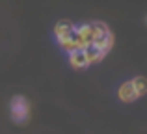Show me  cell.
<instances>
[{"instance_id":"obj_1","label":"cell","mask_w":147,"mask_h":134,"mask_svg":"<svg viewBox=\"0 0 147 134\" xmlns=\"http://www.w3.org/2000/svg\"><path fill=\"white\" fill-rule=\"evenodd\" d=\"M9 112H11V119L15 123H24L30 119V102L26 97L17 95V97L11 99L9 102Z\"/></svg>"},{"instance_id":"obj_2","label":"cell","mask_w":147,"mask_h":134,"mask_svg":"<svg viewBox=\"0 0 147 134\" xmlns=\"http://www.w3.org/2000/svg\"><path fill=\"white\" fill-rule=\"evenodd\" d=\"M71 39L75 41V45H76V48H78V51H84L88 45L93 43L91 24H80V26H75V32H73Z\"/></svg>"},{"instance_id":"obj_3","label":"cell","mask_w":147,"mask_h":134,"mask_svg":"<svg viewBox=\"0 0 147 134\" xmlns=\"http://www.w3.org/2000/svg\"><path fill=\"white\" fill-rule=\"evenodd\" d=\"M73 32H75V24H73L71 21H60L54 26V36H56L58 41L69 39V37L73 36Z\"/></svg>"},{"instance_id":"obj_4","label":"cell","mask_w":147,"mask_h":134,"mask_svg":"<svg viewBox=\"0 0 147 134\" xmlns=\"http://www.w3.org/2000/svg\"><path fill=\"white\" fill-rule=\"evenodd\" d=\"M117 97L121 99L123 102H134L136 101V91H134V88H132V82L130 80H127V82H123L121 86L117 88Z\"/></svg>"},{"instance_id":"obj_5","label":"cell","mask_w":147,"mask_h":134,"mask_svg":"<svg viewBox=\"0 0 147 134\" xmlns=\"http://www.w3.org/2000/svg\"><path fill=\"white\" fill-rule=\"evenodd\" d=\"M90 24H91V34H93V43L91 45L97 47L100 41L110 34V28L106 26V22H90Z\"/></svg>"},{"instance_id":"obj_6","label":"cell","mask_w":147,"mask_h":134,"mask_svg":"<svg viewBox=\"0 0 147 134\" xmlns=\"http://www.w3.org/2000/svg\"><path fill=\"white\" fill-rule=\"evenodd\" d=\"M84 56H86V62H88V65H91V63H99V62H102L104 60V52L102 51H99L95 45H88L86 48H84Z\"/></svg>"},{"instance_id":"obj_7","label":"cell","mask_w":147,"mask_h":134,"mask_svg":"<svg viewBox=\"0 0 147 134\" xmlns=\"http://www.w3.org/2000/svg\"><path fill=\"white\" fill-rule=\"evenodd\" d=\"M69 63H71L73 69H86V67H90V65H88V62H86V56H84L82 51L71 52V54H69Z\"/></svg>"},{"instance_id":"obj_8","label":"cell","mask_w":147,"mask_h":134,"mask_svg":"<svg viewBox=\"0 0 147 134\" xmlns=\"http://www.w3.org/2000/svg\"><path fill=\"white\" fill-rule=\"evenodd\" d=\"M132 82V88L136 91V97H144L147 93V78L145 76H136V78L130 80Z\"/></svg>"},{"instance_id":"obj_9","label":"cell","mask_w":147,"mask_h":134,"mask_svg":"<svg viewBox=\"0 0 147 134\" xmlns=\"http://www.w3.org/2000/svg\"><path fill=\"white\" fill-rule=\"evenodd\" d=\"M58 45H60V48L63 52H67V54H71V52H75V51H78L76 48V45H75V41L69 37V39H61V41H58Z\"/></svg>"},{"instance_id":"obj_10","label":"cell","mask_w":147,"mask_h":134,"mask_svg":"<svg viewBox=\"0 0 147 134\" xmlns=\"http://www.w3.org/2000/svg\"><path fill=\"white\" fill-rule=\"evenodd\" d=\"M145 21H147V15H145Z\"/></svg>"}]
</instances>
